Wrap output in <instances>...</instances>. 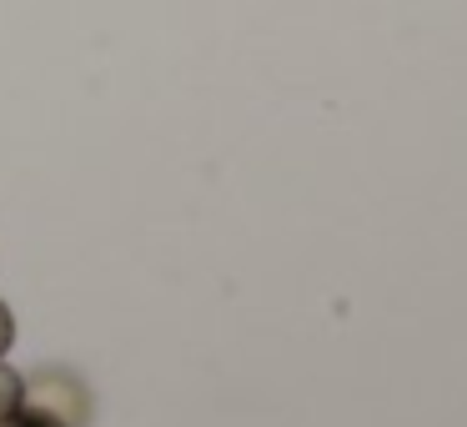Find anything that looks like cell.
<instances>
[{
	"instance_id": "7a4b0ae2",
	"label": "cell",
	"mask_w": 467,
	"mask_h": 427,
	"mask_svg": "<svg viewBox=\"0 0 467 427\" xmlns=\"http://www.w3.org/2000/svg\"><path fill=\"white\" fill-rule=\"evenodd\" d=\"M16 412H21V372L0 362V422H11Z\"/></svg>"
},
{
	"instance_id": "3957f363",
	"label": "cell",
	"mask_w": 467,
	"mask_h": 427,
	"mask_svg": "<svg viewBox=\"0 0 467 427\" xmlns=\"http://www.w3.org/2000/svg\"><path fill=\"white\" fill-rule=\"evenodd\" d=\"M11 347H16V317H11V307L0 302V357L11 352Z\"/></svg>"
},
{
	"instance_id": "277c9868",
	"label": "cell",
	"mask_w": 467,
	"mask_h": 427,
	"mask_svg": "<svg viewBox=\"0 0 467 427\" xmlns=\"http://www.w3.org/2000/svg\"><path fill=\"white\" fill-rule=\"evenodd\" d=\"M5 427H61V422H51V417H41V412H16Z\"/></svg>"
},
{
	"instance_id": "6da1fadb",
	"label": "cell",
	"mask_w": 467,
	"mask_h": 427,
	"mask_svg": "<svg viewBox=\"0 0 467 427\" xmlns=\"http://www.w3.org/2000/svg\"><path fill=\"white\" fill-rule=\"evenodd\" d=\"M21 412H41L61 427H86L91 422V387L66 367H36L21 377Z\"/></svg>"
}]
</instances>
